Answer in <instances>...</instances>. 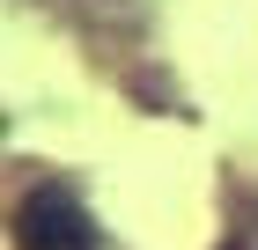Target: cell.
<instances>
[{"instance_id": "6da1fadb", "label": "cell", "mask_w": 258, "mask_h": 250, "mask_svg": "<svg viewBox=\"0 0 258 250\" xmlns=\"http://www.w3.org/2000/svg\"><path fill=\"white\" fill-rule=\"evenodd\" d=\"M15 250H96V221L81 213L74 192L37 184V192L15 206Z\"/></svg>"}]
</instances>
